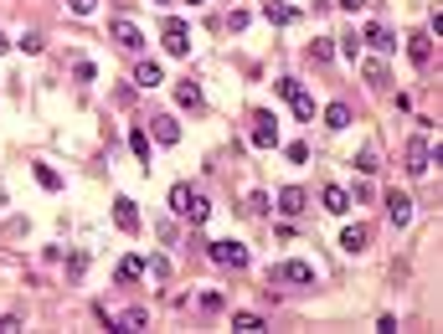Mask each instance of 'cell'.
<instances>
[{"mask_svg":"<svg viewBox=\"0 0 443 334\" xmlns=\"http://www.w3.org/2000/svg\"><path fill=\"white\" fill-rule=\"evenodd\" d=\"M304 191H299V185H283V191H279V211H283V216H304Z\"/></svg>","mask_w":443,"mask_h":334,"instance_id":"obj_9","label":"cell"},{"mask_svg":"<svg viewBox=\"0 0 443 334\" xmlns=\"http://www.w3.org/2000/svg\"><path fill=\"white\" fill-rule=\"evenodd\" d=\"M268 278H289V283H315V267H309L304 257H294V262H283V267H273Z\"/></svg>","mask_w":443,"mask_h":334,"instance_id":"obj_8","label":"cell"},{"mask_svg":"<svg viewBox=\"0 0 443 334\" xmlns=\"http://www.w3.org/2000/svg\"><path fill=\"white\" fill-rule=\"evenodd\" d=\"M145 273H150V278H171V262H165V257H150Z\"/></svg>","mask_w":443,"mask_h":334,"instance_id":"obj_29","label":"cell"},{"mask_svg":"<svg viewBox=\"0 0 443 334\" xmlns=\"http://www.w3.org/2000/svg\"><path fill=\"white\" fill-rule=\"evenodd\" d=\"M407 57L418 67H428V62H433V42H428V36H407Z\"/></svg>","mask_w":443,"mask_h":334,"instance_id":"obj_18","label":"cell"},{"mask_svg":"<svg viewBox=\"0 0 443 334\" xmlns=\"http://www.w3.org/2000/svg\"><path fill=\"white\" fill-rule=\"evenodd\" d=\"M114 221H119V232H139V211H134V200H129V196L114 200Z\"/></svg>","mask_w":443,"mask_h":334,"instance_id":"obj_10","label":"cell"},{"mask_svg":"<svg viewBox=\"0 0 443 334\" xmlns=\"http://www.w3.org/2000/svg\"><path fill=\"white\" fill-rule=\"evenodd\" d=\"M134 83H139V88H160V83H165V77H160V62H139V67H134Z\"/></svg>","mask_w":443,"mask_h":334,"instance_id":"obj_19","label":"cell"},{"mask_svg":"<svg viewBox=\"0 0 443 334\" xmlns=\"http://www.w3.org/2000/svg\"><path fill=\"white\" fill-rule=\"evenodd\" d=\"M129 150H134V154L150 165V134H145V129H129Z\"/></svg>","mask_w":443,"mask_h":334,"instance_id":"obj_23","label":"cell"},{"mask_svg":"<svg viewBox=\"0 0 443 334\" xmlns=\"http://www.w3.org/2000/svg\"><path fill=\"white\" fill-rule=\"evenodd\" d=\"M325 129H350V103H330V109H325Z\"/></svg>","mask_w":443,"mask_h":334,"instance_id":"obj_17","label":"cell"},{"mask_svg":"<svg viewBox=\"0 0 443 334\" xmlns=\"http://www.w3.org/2000/svg\"><path fill=\"white\" fill-rule=\"evenodd\" d=\"M356 170H361V175H376V170H382V159H376V150H361V154H356Z\"/></svg>","mask_w":443,"mask_h":334,"instance_id":"obj_24","label":"cell"},{"mask_svg":"<svg viewBox=\"0 0 443 334\" xmlns=\"http://www.w3.org/2000/svg\"><path fill=\"white\" fill-rule=\"evenodd\" d=\"M253 144L258 150H273V144H279V118L273 113H253Z\"/></svg>","mask_w":443,"mask_h":334,"instance_id":"obj_6","label":"cell"},{"mask_svg":"<svg viewBox=\"0 0 443 334\" xmlns=\"http://www.w3.org/2000/svg\"><path fill=\"white\" fill-rule=\"evenodd\" d=\"M134 278H145V257H124L119 267H114V283H119V288H129Z\"/></svg>","mask_w":443,"mask_h":334,"instance_id":"obj_12","label":"cell"},{"mask_svg":"<svg viewBox=\"0 0 443 334\" xmlns=\"http://www.w3.org/2000/svg\"><path fill=\"white\" fill-rule=\"evenodd\" d=\"M232 329H242V334H258V329H263V319H258V314H232Z\"/></svg>","mask_w":443,"mask_h":334,"instance_id":"obj_25","label":"cell"},{"mask_svg":"<svg viewBox=\"0 0 443 334\" xmlns=\"http://www.w3.org/2000/svg\"><path fill=\"white\" fill-rule=\"evenodd\" d=\"M366 42H371L376 51H397V36H392V31H387V26H376V21L366 26Z\"/></svg>","mask_w":443,"mask_h":334,"instance_id":"obj_16","label":"cell"},{"mask_svg":"<svg viewBox=\"0 0 443 334\" xmlns=\"http://www.w3.org/2000/svg\"><path fill=\"white\" fill-rule=\"evenodd\" d=\"M222 303H227V299H222V293H201V309H206V314H217Z\"/></svg>","mask_w":443,"mask_h":334,"instance_id":"obj_31","label":"cell"},{"mask_svg":"<svg viewBox=\"0 0 443 334\" xmlns=\"http://www.w3.org/2000/svg\"><path fill=\"white\" fill-rule=\"evenodd\" d=\"M279 93H283V98H289V103H294V113H299V118H304V124H309V118H315V98H309V93H304V88H299V83H294V77H279Z\"/></svg>","mask_w":443,"mask_h":334,"instance_id":"obj_4","label":"cell"},{"mask_svg":"<svg viewBox=\"0 0 443 334\" xmlns=\"http://www.w3.org/2000/svg\"><path fill=\"white\" fill-rule=\"evenodd\" d=\"M176 98H180V109H201V88L191 83V77H186V83L176 88Z\"/></svg>","mask_w":443,"mask_h":334,"instance_id":"obj_22","label":"cell"},{"mask_svg":"<svg viewBox=\"0 0 443 334\" xmlns=\"http://www.w3.org/2000/svg\"><path fill=\"white\" fill-rule=\"evenodd\" d=\"M191 6H201V0H191Z\"/></svg>","mask_w":443,"mask_h":334,"instance_id":"obj_35","label":"cell"},{"mask_svg":"<svg viewBox=\"0 0 443 334\" xmlns=\"http://www.w3.org/2000/svg\"><path fill=\"white\" fill-rule=\"evenodd\" d=\"M335 6H345V10H361V6H366V0H335Z\"/></svg>","mask_w":443,"mask_h":334,"instance_id":"obj_34","label":"cell"},{"mask_svg":"<svg viewBox=\"0 0 443 334\" xmlns=\"http://www.w3.org/2000/svg\"><path fill=\"white\" fill-rule=\"evenodd\" d=\"M330 57H335V36H320V42H309V62H320V67H325Z\"/></svg>","mask_w":443,"mask_h":334,"instance_id":"obj_21","label":"cell"},{"mask_svg":"<svg viewBox=\"0 0 443 334\" xmlns=\"http://www.w3.org/2000/svg\"><path fill=\"white\" fill-rule=\"evenodd\" d=\"M387 216H392V226H407L412 221V200L392 191V196H387Z\"/></svg>","mask_w":443,"mask_h":334,"instance_id":"obj_13","label":"cell"},{"mask_svg":"<svg viewBox=\"0 0 443 334\" xmlns=\"http://www.w3.org/2000/svg\"><path fill=\"white\" fill-rule=\"evenodd\" d=\"M36 180H42L47 191H62V175H57V170H52V165H36Z\"/></svg>","mask_w":443,"mask_h":334,"instance_id":"obj_26","label":"cell"},{"mask_svg":"<svg viewBox=\"0 0 443 334\" xmlns=\"http://www.w3.org/2000/svg\"><path fill=\"white\" fill-rule=\"evenodd\" d=\"M263 21H273V26H289V21H294V10H289V6H279V0H263Z\"/></svg>","mask_w":443,"mask_h":334,"instance_id":"obj_20","label":"cell"},{"mask_svg":"<svg viewBox=\"0 0 443 334\" xmlns=\"http://www.w3.org/2000/svg\"><path fill=\"white\" fill-rule=\"evenodd\" d=\"M335 42H341V57H345V62L361 57V42H356V36H335Z\"/></svg>","mask_w":443,"mask_h":334,"instance_id":"obj_27","label":"cell"},{"mask_svg":"<svg viewBox=\"0 0 443 334\" xmlns=\"http://www.w3.org/2000/svg\"><path fill=\"white\" fill-rule=\"evenodd\" d=\"M160 42H165V51H171V57H186V51H191V26L171 16V21L160 26Z\"/></svg>","mask_w":443,"mask_h":334,"instance_id":"obj_3","label":"cell"},{"mask_svg":"<svg viewBox=\"0 0 443 334\" xmlns=\"http://www.w3.org/2000/svg\"><path fill=\"white\" fill-rule=\"evenodd\" d=\"M320 200H325V211H330V216H345V211H350V191H341V185H325Z\"/></svg>","mask_w":443,"mask_h":334,"instance_id":"obj_11","label":"cell"},{"mask_svg":"<svg viewBox=\"0 0 443 334\" xmlns=\"http://www.w3.org/2000/svg\"><path fill=\"white\" fill-rule=\"evenodd\" d=\"M428 165H433V150H428V139L418 134V139L407 144V175H428Z\"/></svg>","mask_w":443,"mask_h":334,"instance_id":"obj_7","label":"cell"},{"mask_svg":"<svg viewBox=\"0 0 443 334\" xmlns=\"http://www.w3.org/2000/svg\"><path fill=\"white\" fill-rule=\"evenodd\" d=\"M93 6H98V0H68L72 16H93Z\"/></svg>","mask_w":443,"mask_h":334,"instance_id":"obj_30","label":"cell"},{"mask_svg":"<svg viewBox=\"0 0 443 334\" xmlns=\"http://www.w3.org/2000/svg\"><path fill=\"white\" fill-rule=\"evenodd\" d=\"M366 77H371L376 88H387V83H392V77H387V62H366Z\"/></svg>","mask_w":443,"mask_h":334,"instance_id":"obj_28","label":"cell"},{"mask_svg":"<svg viewBox=\"0 0 443 334\" xmlns=\"http://www.w3.org/2000/svg\"><path fill=\"white\" fill-rule=\"evenodd\" d=\"M109 36H114V42H119L124 51H139V47H145V31H139L134 21H124V16H119V21L109 26Z\"/></svg>","mask_w":443,"mask_h":334,"instance_id":"obj_5","label":"cell"},{"mask_svg":"<svg viewBox=\"0 0 443 334\" xmlns=\"http://www.w3.org/2000/svg\"><path fill=\"white\" fill-rule=\"evenodd\" d=\"M247 211H253V216H258V211H268V196H263V191H253V196H247Z\"/></svg>","mask_w":443,"mask_h":334,"instance_id":"obj_32","label":"cell"},{"mask_svg":"<svg viewBox=\"0 0 443 334\" xmlns=\"http://www.w3.org/2000/svg\"><path fill=\"white\" fill-rule=\"evenodd\" d=\"M206 257L217 267H232V273H238V267H247V247L242 242H206Z\"/></svg>","mask_w":443,"mask_h":334,"instance_id":"obj_2","label":"cell"},{"mask_svg":"<svg viewBox=\"0 0 443 334\" xmlns=\"http://www.w3.org/2000/svg\"><path fill=\"white\" fill-rule=\"evenodd\" d=\"M366 242H371V232H366L361 221H356V226H345V232H341V247H345V252H366Z\"/></svg>","mask_w":443,"mask_h":334,"instance_id":"obj_15","label":"cell"},{"mask_svg":"<svg viewBox=\"0 0 443 334\" xmlns=\"http://www.w3.org/2000/svg\"><path fill=\"white\" fill-rule=\"evenodd\" d=\"M83 267H88V257H83V252H72V257H68V273H72V278H83Z\"/></svg>","mask_w":443,"mask_h":334,"instance_id":"obj_33","label":"cell"},{"mask_svg":"<svg viewBox=\"0 0 443 334\" xmlns=\"http://www.w3.org/2000/svg\"><path fill=\"white\" fill-rule=\"evenodd\" d=\"M171 211H176L180 221L201 226L206 216H212V200H206L201 191H191V185H171Z\"/></svg>","mask_w":443,"mask_h":334,"instance_id":"obj_1","label":"cell"},{"mask_svg":"<svg viewBox=\"0 0 443 334\" xmlns=\"http://www.w3.org/2000/svg\"><path fill=\"white\" fill-rule=\"evenodd\" d=\"M150 129H155V139H160V144H176V139H180V124H176V118H171V113H160V118H150Z\"/></svg>","mask_w":443,"mask_h":334,"instance_id":"obj_14","label":"cell"}]
</instances>
